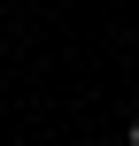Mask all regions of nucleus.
Returning <instances> with one entry per match:
<instances>
[{
    "mask_svg": "<svg viewBox=\"0 0 139 146\" xmlns=\"http://www.w3.org/2000/svg\"><path fill=\"white\" fill-rule=\"evenodd\" d=\"M132 146H139V123H132Z\"/></svg>",
    "mask_w": 139,
    "mask_h": 146,
    "instance_id": "nucleus-1",
    "label": "nucleus"
}]
</instances>
